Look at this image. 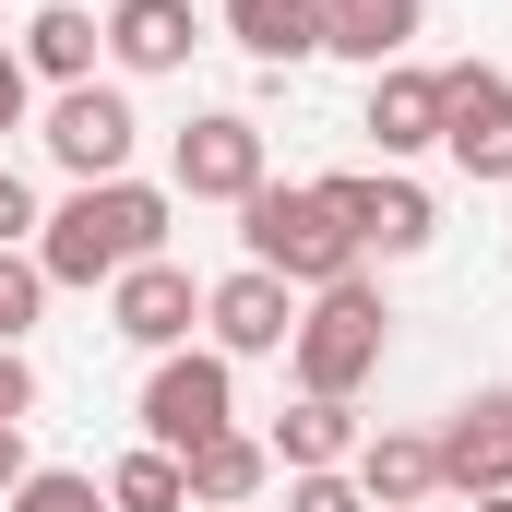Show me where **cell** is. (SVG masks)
Returning a JSON list of instances; mask_svg holds the SVG:
<instances>
[{"label": "cell", "mask_w": 512, "mask_h": 512, "mask_svg": "<svg viewBox=\"0 0 512 512\" xmlns=\"http://www.w3.org/2000/svg\"><path fill=\"white\" fill-rule=\"evenodd\" d=\"M167 227H179V191H167V179H84L72 203H48L36 274H48V286H120L131 262L167 251Z\"/></svg>", "instance_id": "1"}, {"label": "cell", "mask_w": 512, "mask_h": 512, "mask_svg": "<svg viewBox=\"0 0 512 512\" xmlns=\"http://www.w3.org/2000/svg\"><path fill=\"white\" fill-rule=\"evenodd\" d=\"M382 358H393V298L370 286V274H346V286L298 298V334H286V370H298V393L358 405V393L382 382Z\"/></svg>", "instance_id": "2"}, {"label": "cell", "mask_w": 512, "mask_h": 512, "mask_svg": "<svg viewBox=\"0 0 512 512\" xmlns=\"http://www.w3.org/2000/svg\"><path fill=\"white\" fill-rule=\"evenodd\" d=\"M239 262L262 274H286L298 298H322V286H346V274H370V251L334 227V203L310 191V179H262L251 203H239Z\"/></svg>", "instance_id": "3"}, {"label": "cell", "mask_w": 512, "mask_h": 512, "mask_svg": "<svg viewBox=\"0 0 512 512\" xmlns=\"http://www.w3.org/2000/svg\"><path fill=\"white\" fill-rule=\"evenodd\" d=\"M215 429H239V358L167 346V358L143 370V441H155V453H203Z\"/></svg>", "instance_id": "4"}, {"label": "cell", "mask_w": 512, "mask_h": 512, "mask_svg": "<svg viewBox=\"0 0 512 512\" xmlns=\"http://www.w3.org/2000/svg\"><path fill=\"white\" fill-rule=\"evenodd\" d=\"M36 143H48V167H60L72 191H84V179H131V155H143L131 84H60L48 120H36Z\"/></svg>", "instance_id": "5"}, {"label": "cell", "mask_w": 512, "mask_h": 512, "mask_svg": "<svg viewBox=\"0 0 512 512\" xmlns=\"http://www.w3.org/2000/svg\"><path fill=\"white\" fill-rule=\"evenodd\" d=\"M262 179H274V155H262L251 108H203V120L167 143V191H179V203H251Z\"/></svg>", "instance_id": "6"}, {"label": "cell", "mask_w": 512, "mask_h": 512, "mask_svg": "<svg viewBox=\"0 0 512 512\" xmlns=\"http://www.w3.org/2000/svg\"><path fill=\"white\" fill-rule=\"evenodd\" d=\"M441 155L489 191V179H512V72L501 60H453L441 72Z\"/></svg>", "instance_id": "7"}, {"label": "cell", "mask_w": 512, "mask_h": 512, "mask_svg": "<svg viewBox=\"0 0 512 512\" xmlns=\"http://www.w3.org/2000/svg\"><path fill=\"white\" fill-rule=\"evenodd\" d=\"M429 441H441V501H501L512 489V382H477Z\"/></svg>", "instance_id": "8"}, {"label": "cell", "mask_w": 512, "mask_h": 512, "mask_svg": "<svg viewBox=\"0 0 512 512\" xmlns=\"http://www.w3.org/2000/svg\"><path fill=\"white\" fill-rule=\"evenodd\" d=\"M286 334H298V286H286V274L239 262V274L203 286V346H215V358H286Z\"/></svg>", "instance_id": "9"}, {"label": "cell", "mask_w": 512, "mask_h": 512, "mask_svg": "<svg viewBox=\"0 0 512 512\" xmlns=\"http://www.w3.org/2000/svg\"><path fill=\"white\" fill-rule=\"evenodd\" d=\"M108 334L120 346H143V358H167V346H191L203 334V286H191V262H131L120 286H108Z\"/></svg>", "instance_id": "10"}, {"label": "cell", "mask_w": 512, "mask_h": 512, "mask_svg": "<svg viewBox=\"0 0 512 512\" xmlns=\"http://www.w3.org/2000/svg\"><path fill=\"white\" fill-rule=\"evenodd\" d=\"M191 48H203V12H191V0H108V72H120V84L191 72Z\"/></svg>", "instance_id": "11"}, {"label": "cell", "mask_w": 512, "mask_h": 512, "mask_svg": "<svg viewBox=\"0 0 512 512\" xmlns=\"http://www.w3.org/2000/svg\"><path fill=\"white\" fill-rule=\"evenodd\" d=\"M12 60L60 96V84H96V60H108V24L84 12V0H36L24 12V36H12Z\"/></svg>", "instance_id": "12"}, {"label": "cell", "mask_w": 512, "mask_h": 512, "mask_svg": "<svg viewBox=\"0 0 512 512\" xmlns=\"http://www.w3.org/2000/svg\"><path fill=\"white\" fill-rule=\"evenodd\" d=\"M370 143H382V167H405V155H441V72H417V60H393V72H370Z\"/></svg>", "instance_id": "13"}, {"label": "cell", "mask_w": 512, "mask_h": 512, "mask_svg": "<svg viewBox=\"0 0 512 512\" xmlns=\"http://www.w3.org/2000/svg\"><path fill=\"white\" fill-rule=\"evenodd\" d=\"M417 36H429V0H322V60L393 72V60H405Z\"/></svg>", "instance_id": "14"}, {"label": "cell", "mask_w": 512, "mask_h": 512, "mask_svg": "<svg viewBox=\"0 0 512 512\" xmlns=\"http://www.w3.org/2000/svg\"><path fill=\"white\" fill-rule=\"evenodd\" d=\"M346 477H358L370 512H417V501H441V441H429V429H370Z\"/></svg>", "instance_id": "15"}, {"label": "cell", "mask_w": 512, "mask_h": 512, "mask_svg": "<svg viewBox=\"0 0 512 512\" xmlns=\"http://www.w3.org/2000/svg\"><path fill=\"white\" fill-rule=\"evenodd\" d=\"M358 441H370V429H358V405H334V393H298V405H286V417L262 429V453H274L286 477H322V465H358Z\"/></svg>", "instance_id": "16"}, {"label": "cell", "mask_w": 512, "mask_h": 512, "mask_svg": "<svg viewBox=\"0 0 512 512\" xmlns=\"http://www.w3.org/2000/svg\"><path fill=\"white\" fill-rule=\"evenodd\" d=\"M429 239H441V203H429V179H405V167H370V215H358V251L405 262V251H429Z\"/></svg>", "instance_id": "17"}, {"label": "cell", "mask_w": 512, "mask_h": 512, "mask_svg": "<svg viewBox=\"0 0 512 512\" xmlns=\"http://www.w3.org/2000/svg\"><path fill=\"white\" fill-rule=\"evenodd\" d=\"M191 465V512H251L262 489H274V453H262L251 429H215L203 453H179Z\"/></svg>", "instance_id": "18"}, {"label": "cell", "mask_w": 512, "mask_h": 512, "mask_svg": "<svg viewBox=\"0 0 512 512\" xmlns=\"http://www.w3.org/2000/svg\"><path fill=\"white\" fill-rule=\"evenodd\" d=\"M227 48H251L262 72L322 60V0H227Z\"/></svg>", "instance_id": "19"}, {"label": "cell", "mask_w": 512, "mask_h": 512, "mask_svg": "<svg viewBox=\"0 0 512 512\" xmlns=\"http://www.w3.org/2000/svg\"><path fill=\"white\" fill-rule=\"evenodd\" d=\"M108 512H191V465L155 453V441H131L120 465H108Z\"/></svg>", "instance_id": "20"}, {"label": "cell", "mask_w": 512, "mask_h": 512, "mask_svg": "<svg viewBox=\"0 0 512 512\" xmlns=\"http://www.w3.org/2000/svg\"><path fill=\"white\" fill-rule=\"evenodd\" d=\"M48 298H60V286L36 274V251H0V346H24V334L48 322Z\"/></svg>", "instance_id": "21"}, {"label": "cell", "mask_w": 512, "mask_h": 512, "mask_svg": "<svg viewBox=\"0 0 512 512\" xmlns=\"http://www.w3.org/2000/svg\"><path fill=\"white\" fill-rule=\"evenodd\" d=\"M0 512H108V477H84V465H36Z\"/></svg>", "instance_id": "22"}, {"label": "cell", "mask_w": 512, "mask_h": 512, "mask_svg": "<svg viewBox=\"0 0 512 512\" xmlns=\"http://www.w3.org/2000/svg\"><path fill=\"white\" fill-rule=\"evenodd\" d=\"M36 227H48L36 179H24V167H0V251H36Z\"/></svg>", "instance_id": "23"}, {"label": "cell", "mask_w": 512, "mask_h": 512, "mask_svg": "<svg viewBox=\"0 0 512 512\" xmlns=\"http://www.w3.org/2000/svg\"><path fill=\"white\" fill-rule=\"evenodd\" d=\"M286 512H370V501H358L346 465H322V477H286Z\"/></svg>", "instance_id": "24"}, {"label": "cell", "mask_w": 512, "mask_h": 512, "mask_svg": "<svg viewBox=\"0 0 512 512\" xmlns=\"http://www.w3.org/2000/svg\"><path fill=\"white\" fill-rule=\"evenodd\" d=\"M24 417H36V358L0 346V429H24Z\"/></svg>", "instance_id": "25"}, {"label": "cell", "mask_w": 512, "mask_h": 512, "mask_svg": "<svg viewBox=\"0 0 512 512\" xmlns=\"http://www.w3.org/2000/svg\"><path fill=\"white\" fill-rule=\"evenodd\" d=\"M24 120H36V72L0 48V131H24Z\"/></svg>", "instance_id": "26"}, {"label": "cell", "mask_w": 512, "mask_h": 512, "mask_svg": "<svg viewBox=\"0 0 512 512\" xmlns=\"http://www.w3.org/2000/svg\"><path fill=\"white\" fill-rule=\"evenodd\" d=\"M24 477H36V453H24V429H0V501H12Z\"/></svg>", "instance_id": "27"}, {"label": "cell", "mask_w": 512, "mask_h": 512, "mask_svg": "<svg viewBox=\"0 0 512 512\" xmlns=\"http://www.w3.org/2000/svg\"><path fill=\"white\" fill-rule=\"evenodd\" d=\"M465 512H512V489H501V501H465Z\"/></svg>", "instance_id": "28"}, {"label": "cell", "mask_w": 512, "mask_h": 512, "mask_svg": "<svg viewBox=\"0 0 512 512\" xmlns=\"http://www.w3.org/2000/svg\"><path fill=\"white\" fill-rule=\"evenodd\" d=\"M417 512H441V501H417Z\"/></svg>", "instance_id": "29"}]
</instances>
